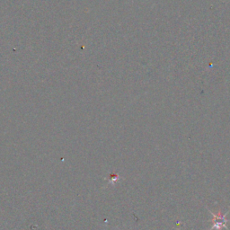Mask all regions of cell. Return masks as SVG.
<instances>
[{
	"label": "cell",
	"instance_id": "1",
	"mask_svg": "<svg viewBox=\"0 0 230 230\" xmlns=\"http://www.w3.org/2000/svg\"><path fill=\"white\" fill-rule=\"evenodd\" d=\"M211 214L213 215L214 219H213V226L210 230H221L223 227H226V223L227 222V220L226 219V216L228 214V212H226V214L223 215L222 212H219L217 215L214 214L213 212H211Z\"/></svg>",
	"mask_w": 230,
	"mask_h": 230
}]
</instances>
